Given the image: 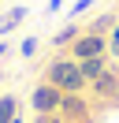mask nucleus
<instances>
[{
    "instance_id": "obj_14",
    "label": "nucleus",
    "mask_w": 119,
    "mask_h": 123,
    "mask_svg": "<svg viewBox=\"0 0 119 123\" xmlns=\"http://www.w3.org/2000/svg\"><path fill=\"white\" fill-rule=\"evenodd\" d=\"M34 123H60V119H56V116H37Z\"/></svg>"
},
{
    "instance_id": "obj_11",
    "label": "nucleus",
    "mask_w": 119,
    "mask_h": 123,
    "mask_svg": "<svg viewBox=\"0 0 119 123\" xmlns=\"http://www.w3.org/2000/svg\"><path fill=\"white\" fill-rule=\"evenodd\" d=\"M37 49H41V41H37V37H26V41L19 45V56H26V60H30V56H37Z\"/></svg>"
},
{
    "instance_id": "obj_17",
    "label": "nucleus",
    "mask_w": 119,
    "mask_h": 123,
    "mask_svg": "<svg viewBox=\"0 0 119 123\" xmlns=\"http://www.w3.org/2000/svg\"><path fill=\"white\" fill-rule=\"evenodd\" d=\"M0 82H4V67H0Z\"/></svg>"
},
{
    "instance_id": "obj_8",
    "label": "nucleus",
    "mask_w": 119,
    "mask_h": 123,
    "mask_svg": "<svg viewBox=\"0 0 119 123\" xmlns=\"http://www.w3.org/2000/svg\"><path fill=\"white\" fill-rule=\"evenodd\" d=\"M22 19H26V8H11V11H7L4 19H0V34H11L15 26L22 23Z\"/></svg>"
},
{
    "instance_id": "obj_7",
    "label": "nucleus",
    "mask_w": 119,
    "mask_h": 123,
    "mask_svg": "<svg viewBox=\"0 0 119 123\" xmlns=\"http://www.w3.org/2000/svg\"><path fill=\"white\" fill-rule=\"evenodd\" d=\"M78 67H82V75H86V82H97V78L108 71V60H104V56H93V60H82Z\"/></svg>"
},
{
    "instance_id": "obj_13",
    "label": "nucleus",
    "mask_w": 119,
    "mask_h": 123,
    "mask_svg": "<svg viewBox=\"0 0 119 123\" xmlns=\"http://www.w3.org/2000/svg\"><path fill=\"white\" fill-rule=\"evenodd\" d=\"M89 8H93V0H78V4L71 8V19H74V15H82V11H89Z\"/></svg>"
},
{
    "instance_id": "obj_12",
    "label": "nucleus",
    "mask_w": 119,
    "mask_h": 123,
    "mask_svg": "<svg viewBox=\"0 0 119 123\" xmlns=\"http://www.w3.org/2000/svg\"><path fill=\"white\" fill-rule=\"evenodd\" d=\"M108 49H112V56H119V26H112V37H108Z\"/></svg>"
},
{
    "instance_id": "obj_18",
    "label": "nucleus",
    "mask_w": 119,
    "mask_h": 123,
    "mask_svg": "<svg viewBox=\"0 0 119 123\" xmlns=\"http://www.w3.org/2000/svg\"><path fill=\"white\" fill-rule=\"evenodd\" d=\"M11 123H22V119H11Z\"/></svg>"
},
{
    "instance_id": "obj_10",
    "label": "nucleus",
    "mask_w": 119,
    "mask_h": 123,
    "mask_svg": "<svg viewBox=\"0 0 119 123\" xmlns=\"http://www.w3.org/2000/svg\"><path fill=\"white\" fill-rule=\"evenodd\" d=\"M112 26H115V19H112V15H101L93 26H89V34H101V37H108V34H112Z\"/></svg>"
},
{
    "instance_id": "obj_3",
    "label": "nucleus",
    "mask_w": 119,
    "mask_h": 123,
    "mask_svg": "<svg viewBox=\"0 0 119 123\" xmlns=\"http://www.w3.org/2000/svg\"><path fill=\"white\" fill-rule=\"evenodd\" d=\"M104 52H108V37H101V34H78V41H74V45H71V56H74V60H93V56H104Z\"/></svg>"
},
{
    "instance_id": "obj_2",
    "label": "nucleus",
    "mask_w": 119,
    "mask_h": 123,
    "mask_svg": "<svg viewBox=\"0 0 119 123\" xmlns=\"http://www.w3.org/2000/svg\"><path fill=\"white\" fill-rule=\"evenodd\" d=\"M60 101H63V90H56L52 82L34 86V93H30V105H34L37 116H56L60 112Z\"/></svg>"
},
{
    "instance_id": "obj_1",
    "label": "nucleus",
    "mask_w": 119,
    "mask_h": 123,
    "mask_svg": "<svg viewBox=\"0 0 119 123\" xmlns=\"http://www.w3.org/2000/svg\"><path fill=\"white\" fill-rule=\"evenodd\" d=\"M45 82H52L63 93H82L89 86L86 75H82V67H78V60H52L48 67H45Z\"/></svg>"
},
{
    "instance_id": "obj_5",
    "label": "nucleus",
    "mask_w": 119,
    "mask_h": 123,
    "mask_svg": "<svg viewBox=\"0 0 119 123\" xmlns=\"http://www.w3.org/2000/svg\"><path fill=\"white\" fill-rule=\"evenodd\" d=\"M60 116H63V119H86V116H89V105L82 101V93H63Z\"/></svg>"
},
{
    "instance_id": "obj_15",
    "label": "nucleus",
    "mask_w": 119,
    "mask_h": 123,
    "mask_svg": "<svg viewBox=\"0 0 119 123\" xmlns=\"http://www.w3.org/2000/svg\"><path fill=\"white\" fill-rule=\"evenodd\" d=\"M7 52H11V45H7V41H0V60H4Z\"/></svg>"
},
{
    "instance_id": "obj_16",
    "label": "nucleus",
    "mask_w": 119,
    "mask_h": 123,
    "mask_svg": "<svg viewBox=\"0 0 119 123\" xmlns=\"http://www.w3.org/2000/svg\"><path fill=\"white\" fill-rule=\"evenodd\" d=\"M63 8V0H48V11H60Z\"/></svg>"
},
{
    "instance_id": "obj_4",
    "label": "nucleus",
    "mask_w": 119,
    "mask_h": 123,
    "mask_svg": "<svg viewBox=\"0 0 119 123\" xmlns=\"http://www.w3.org/2000/svg\"><path fill=\"white\" fill-rule=\"evenodd\" d=\"M89 86H93V93H97L101 101H119V75H115L112 67L104 71L97 82H89Z\"/></svg>"
},
{
    "instance_id": "obj_9",
    "label": "nucleus",
    "mask_w": 119,
    "mask_h": 123,
    "mask_svg": "<svg viewBox=\"0 0 119 123\" xmlns=\"http://www.w3.org/2000/svg\"><path fill=\"white\" fill-rule=\"evenodd\" d=\"M78 34H82V30L71 23V26H63V30H60L56 37H52V45H74V41H78Z\"/></svg>"
},
{
    "instance_id": "obj_6",
    "label": "nucleus",
    "mask_w": 119,
    "mask_h": 123,
    "mask_svg": "<svg viewBox=\"0 0 119 123\" xmlns=\"http://www.w3.org/2000/svg\"><path fill=\"white\" fill-rule=\"evenodd\" d=\"M19 108H22L19 93H0V123H11V119H19Z\"/></svg>"
}]
</instances>
